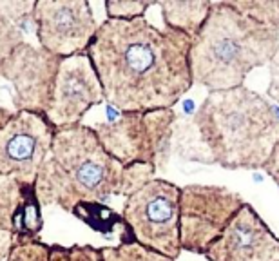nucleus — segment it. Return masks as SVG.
Masks as SVG:
<instances>
[{"mask_svg": "<svg viewBox=\"0 0 279 261\" xmlns=\"http://www.w3.org/2000/svg\"><path fill=\"white\" fill-rule=\"evenodd\" d=\"M208 261H279V237L250 203L205 252Z\"/></svg>", "mask_w": 279, "mask_h": 261, "instance_id": "f8f14e48", "label": "nucleus"}, {"mask_svg": "<svg viewBox=\"0 0 279 261\" xmlns=\"http://www.w3.org/2000/svg\"><path fill=\"white\" fill-rule=\"evenodd\" d=\"M243 196L220 185L190 183L179 196L181 250L205 256L236 214L245 207Z\"/></svg>", "mask_w": 279, "mask_h": 261, "instance_id": "0eeeda50", "label": "nucleus"}, {"mask_svg": "<svg viewBox=\"0 0 279 261\" xmlns=\"http://www.w3.org/2000/svg\"><path fill=\"white\" fill-rule=\"evenodd\" d=\"M13 114H15V111H13V109L0 107V129H2V127H4V125H6L7 122L13 118Z\"/></svg>", "mask_w": 279, "mask_h": 261, "instance_id": "a878e982", "label": "nucleus"}, {"mask_svg": "<svg viewBox=\"0 0 279 261\" xmlns=\"http://www.w3.org/2000/svg\"><path fill=\"white\" fill-rule=\"evenodd\" d=\"M7 261H49V245L42 241L15 245Z\"/></svg>", "mask_w": 279, "mask_h": 261, "instance_id": "4be33fe9", "label": "nucleus"}, {"mask_svg": "<svg viewBox=\"0 0 279 261\" xmlns=\"http://www.w3.org/2000/svg\"><path fill=\"white\" fill-rule=\"evenodd\" d=\"M36 0H0V64L15 49L29 40L35 27Z\"/></svg>", "mask_w": 279, "mask_h": 261, "instance_id": "4468645a", "label": "nucleus"}, {"mask_svg": "<svg viewBox=\"0 0 279 261\" xmlns=\"http://www.w3.org/2000/svg\"><path fill=\"white\" fill-rule=\"evenodd\" d=\"M105 102L103 87L89 54L62 58L46 116L56 129L82 124L91 107Z\"/></svg>", "mask_w": 279, "mask_h": 261, "instance_id": "9b49d317", "label": "nucleus"}, {"mask_svg": "<svg viewBox=\"0 0 279 261\" xmlns=\"http://www.w3.org/2000/svg\"><path fill=\"white\" fill-rule=\"evenodd\" d=\"M178 113L158 109L149 113H120L111 122L91 125L100 143L122 165L147 163L165 172L173 160V129Z\"/></svg>", "mask_w": 279, "mask_h": 261, "instance_id": "39448f33", "label": "nucleus"}, {"mask_svg": "<svg viewBox=\"0 0 279 261\" xmlns=\"http://www.w3.org/2000/svg\"><path fill=\"white\" fill-rule=\"evenodd\" d=\"M158 6L161 9V18L165 27L178 29L194 38L207 20L212 7V0H194V2L161 0L158 2Z\"/></svg>", "mask_w": 279, "mask_h": 261, "instance_id": "2eb2a0df", "label": "nucleus"}, {"mask_svg": "<svg viewBox=\"0 0 279 261\" xmlns=\"http://www.w3.org/2000/svg\"><path fill=\"white\" fill-rule=\"evenodd\" d=\"M154 178V165H122L103 149L91 125L78 124L56 129L35 189L42 207L56 205L73 214L83 203L127 198Z\"/></svg>", "mask_w": 279, "mask_h": 261, "instance_id": "f03ea898", "label": "nucleus"}, {"mask_svg": "<svg viewBox=\"0 0 279 261\" xmlns=\"http://www.w3.org/2000/svg\"><path fill=\"white\" fill-rule=\"evenodd\" d=\"M192 118L223 169H263L279 142L278 109L247 85L210 91Z\"/></svg>", "mask_w": 279, "mask_h": 261, "instance_id": "20e7f679", "label": "nucleus"}, {"mask_svg": "<svg viewBox=\"0 0 279 261\" xmlns=\"http://www.w3.org/2000/svg\"><path fill=\"white\" fill-rule=\"evenodd\" d=\"M73 216H76L78 220L85 221L91 229H95L98 232H111L116 225H125V221L122 216L105 207L103 203H83L78 205L73 210Z\"/></svg>", "mask_w": 279, "mask_h": 261, "instance_id": "a211bd4d", "label": "nucleus"}, {"mask_svg": "<svg viewBox=\"0 0 279 261\" xmlns=\"http://www.w3.org/2000/svg\"><path fill=\"white\" fill-rule=\"evenodd\" d=\"M49 261H105L101 249L93 245H49Z\"/></svg>", "mask_w": 279, "mask_h": 261, "instance_id": "aec40b11", "label": "nucleus"}, {"mask_svg": "<svg viewBox=\"0 0 279 261\" xmlns=\"http://www.w3.org/2000/svg\"><path fill=\"white\" fill-rule=\"evenodd\" d=\"M173 158H179L183 161H196L203 165H216L194 118L178 114L173 129Z\"/></svg>", "mask_w": 279, "mask_h": 261, "instance_id": "dca6fc26", "label": "nucleus"}, {"mask_svg": "<svg viewBox=\"0 0 279 261\" xmlns=\"http://www.w3.org/2000/svg\"><path fill=\"white\" fill-rule=\"evenodd\" d=\"M46 114L20 111L0 129V174L35 185L54 140Z\"/></svg>", "mask_w": 279, "mask_h": 261, "instance_id": "1a4fd4ad", "label": "nucleus"}, {"mask_svg": "<svg viewBox=\"0 0 279 261\" xmlns=\"http://www.w3.org/2000/svg\"><path fill=\"white\" fill-rule=\"evenodd\" d=\"M60 64V56L33 42L20 44L0 64V78L11 85L15 113H48Z\"/></svg>", "mask_w": 279, "mask_h": 261, "instance_id": "6e6552de", "label": "nucleus"}, {"mask_svg": "<svg viewBox=\"0 0 279 261\" xmlns=\"http://www.w3.org/2000/svg\"><path fill=\"white\" fill-rule=\"evenodd\" d=\"M101 252L105 261H174L145 245L138 243L127 225L120 234V243L114 247H101Z\"/></svg>", "mask_w": 279, "mask_h": 261, "instance_id": "f3484780", "label": "nucleus"}, {"mask_svg": "<svg viewBox=\"0 0 279 261\" xmlns=\"http://www.w3.org/2000/svg\"><path fill=\"white\" fill-rule=\"evenodd\" d=\"M278 53L279 31L239 13L228 0H212L190 48L192 80L208 93L238 89L255 67L270 65Z\"/></svg>", "mask_w": 279, "mask_h": 261, "instance_id": "7ed1b4c3", "label": "nucleus"}, {"mask_svg": "<svg viewBox=\"0 0 279 261\" xmlns=\"http://www.w3.org/2000/svg\"><path fill=\"white\" fill-rule=\"evenodd\" d=\"M151 6H158V2L149 0H107L105 11L111 20H132L145 15Z\"/></svg>", "mask_w": 279, "mask_h": 261, "instance_id": "412c9836", "label": "nucleus"}, {"mask_svg": "<svg viewBox=\"0 0 279 261\" xmlns=\"http://www.w3.org/2000/svg\"><path fill=\"white\" fill-rule=\"evenodd\" d=\"M179 196L181 187L154 178L127 196L122 209V218L138 243L171 260L181 254Z\"/></svg>", "mask_w": 279, "mask_h": 261, "instance_id": "423d86ee", "label": "nucleus"}, {"mask_svg": "<svg viewBox=\"0 0 279 261\" xmlns=\"http://www.w3.org/2000/svg\"><path fill=\"white\" fill-rule=\"evenodd\" d=\"M192 36L156 27L145 17L100 24L87 54L105 102L120 113L173 109L194 85Z\"/></svg>", "mask_w": 279, "mask_h": 261, "instance_id": "f257e3e1", "label": "nucleus"}, {"mask_svg": "<svg viewBox=\"0 0 279 261\" xmlns=\"http://www.w3.org/2000/svg\"><path fill=\"white\" fill-rule=\"evenodd\" d=\"M36 44L60 58L87 53L98 22L85 0H36Z\"/></svg>", "mask_w": 279, "mask_h": 261, "instance_id": "9d476101", "label": "nucleus"}, {"mask_svg": "<svg viewBox=\"0 0 279 261\" xmlns=\"http://www.w3.org/2000/svg\"><path fill=\"white\" fill-rule=\"evenodd\" d=\"M228 4L255 22L279 31V0H228Z\"/></svg>", "mask_w": 279, "mask_h": 261, "instance_id": "6ab92c4d", "label": "nucleus"}, {"mask_svg": "<svg viewBox=\"0 0 279 261\" xmlns=\"http://www.w3.org/2000/svg\"><path fill=\"white\" fill-rule=\"evenodd\" d=\"M15 245H17V239H15V236H13L11 232L0 229V261L9 260L11 250Z\"/></svg>", "mask_w": 279, "mask_h": 261, "instance_id": "393cba45", "label": "nucleus"}, {"mask_svg": "<svg viewBox=\"0 0 279 261\" xmlns=\"http://www.w3.org/2000/svg\"><path fill=\"white\" fill-rule=\"evenodd\" d=\"M35 185L0 174V229L11 232L17 245L38 241L44 220Z\"/></svg>", "mask_w": 279, "mask_h": 261, "instance_id": "ddd939ff", "label": "nucleus"}, {"mask_svg": "<svg viewBox=\"0 0 279 261\" xmlns=\"http://www.w3.org/2000/svg\"><path fill=\"white\" fill-rule=\"evenodd\" d=\"M263 171L267 172V176L270 180H272L274 183L279 187V142L278 145L274 147L272 155H270V158H268V161L265 163V167H263Z\"/></svg>", "mask_w": 279, "mask_h": 261, "instance_id": "b1692460", "label": "nucleus"}, {"mask_svg": "<svg viewBox=\"0 0 279 261\" xmlns=\"http://www.w3.org/2000/svg\"><path fill=\"white\" fill-rule=\"evenodd\" d=\"M268 69H270V82H268L267 93L276 104H279V53L276 54V58L270 62Z\"/></svg>", "mask_w": 279, "mask_h": 261, "instance_id": "5701e85b", "label": "nucleus"}]
</instances>
